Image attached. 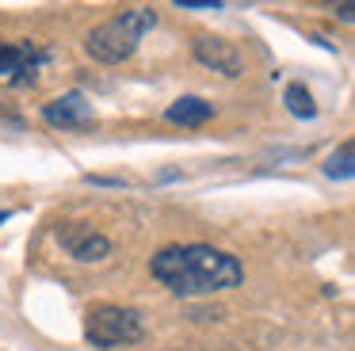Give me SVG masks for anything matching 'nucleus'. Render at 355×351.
Listing matches in <instances>:
<instances>
[{
    "label": "nucleus",
    "instance_id": "nucleus-12",
    "mask_svg": "<svg viewBox=\"0 0 355 351\" xmlns=\"http://www.w3.org/2000/svg\"><path fill=\"white\" fill-rule=\"evenodd\" d=\"M88 183H100V187H123V180H115V176H85Z\"/></svg>",
    "mask_w": 355,
    "mask_h": 351
},
{
    "label": "nucleus",
    "instance_id": "nucleus-3",
    "mask_svg": "<svg viewBox=\"0 0 355 351\" xmlns=\"http://www.w3.org/2000/svg\"><path fill=\"white\" fill-rule=\"evenodd\" d=\"M85 336L92 348H123V343H138L146 336L138 309L126 305H92L85 320Z\"/></svg>",
    "mask_w": 355,
    "mask_h": 351
},
{
    "label": "nucleus",
    "instance_id": "nucleus-6",
    "mask_svg": "<svg viewBox=\"0 0 355 351\" xmlns=\"http://www.w3.org/2000/svg\"><path fill=\"white\" fill-rule=\"evenodd\" d=\"M42 119L50 122V126H65V130H85L96 122V111L92 103H88L85 92H65V96L50 99L46 107H42Z\"/></svg>",
    "mask_w": 355,
    "mask_h": 351
},
{
    "label": "nucleus",
    "instance_id": "nucleus-5",
    "mask_svg": "<svg viewBox=\"0 0 355 351\" xmlns=\"http://www.w3.org/2000/svg\"><path fill=\"white\" fill-rule=\"evenodd\" d=\"M58 241L80 264H96V259L111 256V241L103 233H96L92 225H85V221H65V225H58Z\"/></svg>",
    "mask_w": 355,
    "mask_h": 351
},
{
    "label": "nucleus",
    "instance_id": "nucleus-11",
    "mask_svg": "<svg viewBox=\"0 0 355 351\" xmlns=\"http://www.w3.org/2000/svg\"><path fill=\"white\" fill-rule=\"evenodd\" d=\"M180 8H187V12H222V0H180Z\"/></svg>",
    "mask_w": 355,
    "mask_h": 351
},
{
    "label": "nucleus",
    "instance_id": "nucleus-4",
    "mask_svg": "<svg viewBox=\"0 0 355 351\" xmlns=\"http://www.w3.org/2000/svg\"><path fill=\"white\" fill-rule=\"evenodd\" d=\"M46 61L50 53L39 50L35 42H0V80L16 84V88L35 84V76Z\"/></svg>",
    "mask_w": 355,
    "mask_h": 351
},
{
    "label": "nucleus",
    "instance_id": "nucleus-10",
    "mask_svg": "<svg viewBox=\"0 0 355 351\" xmlns=\"http://www.w3.org/2000/svg\"><path fill=\"white\" fill-rule=\"evenodd\" d=\"M324 176H329V180H352V176H355V149H352V142H344L329 160H324Z\"/></svg>",
    "mask_w": 355,
    "mask_h": 351
},
{
    "label": "nucleus",
    "instance_id": "nucleus-2",
    "mask_svg": "<svg viewBox=\"0 0 355 351\" xmlns=\"http://www.w3.org/2000/svg\"><path fill=\"white\" fill-rule=\"evenodd\" d=\"M157 27V12L153 8H126L123 15L100 23V27L88 31L85 38V53L100 65H119V61L134 58L141 35Z\"/></svg>",
    "mask_w": 355,
    "mask_h": 351
},
{
    "label": "nucleus",
    "instance_id": "nucleus-13",
    "mask_svg": "<svg viewBox=\"0 0 355 351\" xmlns=\"http://www.w3.org/2000/svg\"><path fill=\"white\" fill-rule=\"evenodd\" d=\"M12 218V210H0V225H4V221H8Z\"/></svg>",
    "mask_w": 355,
    "mask_h": 351
},
{
    "label": "nucleus",
    "instance_id": "nucleus-9",
    "mask_svg": "<svg viewBox=\"0 0 355 351\" xmlns=\"http://www.w3.org/2000/svg\"><path fill=\"white\" fill-rule=\"evenodd\" d=\"M283 103H286V111H291L294 119H317V103H313V96H309L306 84H286Z\"/></svg>",
    "mask_w": 355,
    "mask_h": 351
},
{
    "label": "nucleus",
    "instance_id": "nucleus-7",
    "mask_svg": "<svg viewBox=\"0 0 355 351\" xmlns=\"http://www.w3.org/2000/svg\"><path fill=\"white\" fill-rule=\"evenodd\" d=\"M191 50H195V61H199V65L214 69V73H222V76H241V69H245V65H241L237 46L225 42V38H214V35H195Z\"/></svg>",
    "mask_w": 355,
    "mask_h": 351
},
{
    "label": "nucleus",
    "instance_id": "nucleus-1",
    "mask_svg": "<svg viewBox=\"0 0 355 351\" xmlns=\"http://www.w3.org/2000/svg\"><path fill=\"white\" fill-rule=\"evenodd\" d=\"M153 279H161L180 298H202L218 290H233L245 279V267L237 256L218 252L210 244H168L149 264Z\"/></svg>",
    "mask_w": 355,
    "mask_h": 351
},
{
    "label": "nucleus",
    "instance_id": "nucleus-8",
    "mask_svg": "<svg viewBox=\"0 0 355 351\" xmlns=\"http://www.w3.org/2000/svg\"><path fill=\"white\" fill-rule=\"evenodd\" d=\"M164 119L176 122V126H202V122L214 119V103H207L202 96H180L176 103L164 111Z\"/></svg>",
    "mask_w": 355,
    "mask_h": 351
}]
</instances>
